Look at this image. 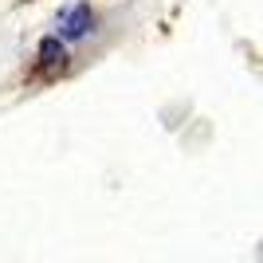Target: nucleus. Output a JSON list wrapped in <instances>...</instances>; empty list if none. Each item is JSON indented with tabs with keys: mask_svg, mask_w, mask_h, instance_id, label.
<instances>
[{
	"mask_svg": "<svg viewBox=\"0 0 263 263\" xmlns=\"http://www.w3.org/2000/svg\"><path fill=\"white\" fill-rule=\"evenodd\" d=\"M95 28V12L87 4H71V8L59 12V20H55V35L59 40H83V35Z\"/></svg>",
	"mask_w": 263,
	"mask_h": 263,
	"instance_id": "f257e3e1",
	"label": "nucleus"
},
{
	"mask_svg": "<svg viewBox=\"0 0 263 263\" xmlns=\"http://www.w3.org/2000/svg\"><path fill=\"white\" fill-rule=\"evenodd\" d=\"M40 59H44L47 67H55V63H63V59H67L63 44H59V35H55V40H44V44H40Z\"/></svg>",
	"mask_w": 263,
	"mask_h": 263,
	"instance_id": "f03ea898",
	"label": "nucleus"
}]
</instances>
